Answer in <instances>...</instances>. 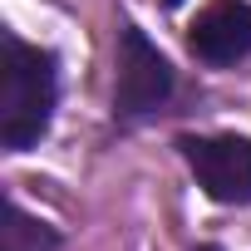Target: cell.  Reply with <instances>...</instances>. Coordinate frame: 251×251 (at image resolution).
<instances>
[{
    "label": "cell",
    "mask_w": 251,
    "mask_h": 251,
    "mask_svg": "<svg viewBox=\"0 0 251 251\" xmlns=\"http://www.w3.org/2000/svg\"><path fill=\"white\" fill-rule=\"evenodd\" d=\"M182 163L192 168L197 187L222 207H251V138L212 133V138H182Z\"/></svg>",
    "instance_id": "3957f363"
},
{
    "label": "cell",
    "mask_w": 251,
    "mask_h": 251,
    "mask_svg": "<svg viewBox=\"0 0 251 251\" xmlns=\"http://www.w3.org/2000/svg\"><path fill=\"white\" fill-rule=\"evenodd\" d=\"M59 236L40 217H30L20 202H10V226H5V251H54Z\"/></svg>",
    "instance_id": "5b68a950"
},
{
    "label": "cell",
    "mask_w": 251,
    "mask_h": 251,
    "mask_svg": "<svg viewBox=\"0 0 251 251\" xmlns=\"http://www.w3.org/2000/svg\"><path fill=\"white\" fill-rule=\"evenodd\" d=\"M187 50L212 69L246 59L251 54V0H212L207 10H197L187 30Z\"/></svg>",
    "instance_id": "277c9868"
},
{
    "label": "cell",
    "mask_w": 251,
    "mask_h": 251,
    "mask_svg": "<svg viewBox=\"0 0 251 251\" xmlns=\"http://www.w3.org/2000/svg\"><path fill=\"white\" fill-rule=\"evenodd\" d=\"M0 143L10 153L35 148L50 123H54V103H59V69L54 54L40 45H25L20 35H0Z\"/></svg>",
    "instance_id": "6da1fadb"
},
{
    "label": "cell",
    "mask_w": 251,
    "mask_h": 251,
    "mask_svg": "<svg viewBox=\"0 0 251 251\" xmlns=\"http://www.w3.org/2000/svg\"><path fill=\"white\" fill-rule=\"evenodd\" d=\"M163 5H168V10H173V5H182V0H163Z\"/></svg>",
    "instance_id": "8992f818"
},
{
    "label": "cell",
    "mask_w": 251,
    "mask_h": 251,
    "mask_svg": "<svg viewBox=\"0 0 251 251\" xmlns=\"http://www.w3.org/2000/svg\"><path fill=\"white\" fill-rule=\"evenodd\" d=\"M173 99V64L158 54V45L123 20L118 25V79H113V118L138 123L163 113V103Z\"/></svg>",
    "instance_id": "7a4b0ae2"
}]
</instances>
